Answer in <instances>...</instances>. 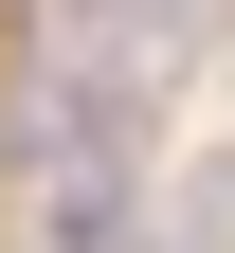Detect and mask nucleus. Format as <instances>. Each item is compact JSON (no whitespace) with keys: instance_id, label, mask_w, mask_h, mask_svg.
I'll return each mask as SVG.
<instances>
[{"instance_id":"nucleus-1","label":"nucleus","mask_w":235,"mask_h":253,"mask_svg":"<svg viewBox=\"0 0 235 253\" xmlns=\"http://www.w3.org/2000/svg\"><path fill=\"white\" fill-rule=\"evenodd\" d=\"M181 37H199V0H73V73L91 90H181Z\"/></svg>"},{"instance_id":"nucleus-2","label":"nucleus","mask_w":235,"mask_h":253,"mask_svg":"<svg viewBox=\"0 0 235 253\" xmlns=\"http://www.w3.org/2000/svg\"><path fill=\"white\" fill-rule=\"evenodd\" d=\"M163 253H235V145H217V163L181 181V235H163Z\"/></svg>"},{"instance_id":"nucleus-3","label":"nucleus","mask_w":235,"mask_h":253,"mask_svg":"<svg viewBox=\"0 0 235 253\" xmlns=\"http://www.w3.org/2000/svg\"><path fill=\"white\" fill-rule=\"evenodd\" d=\"M217 37H235V0H217Z\"/></svg>"}]
</instances>
